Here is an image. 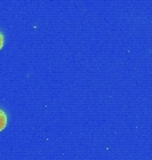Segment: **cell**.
Instances as JSON below:
<instances>
[{
    "instance_id": "obj_1",
    "label": "cell",
    "mask_w": 152,
    "mask_h": 160,
    "mask_svg": "<svg viewBox=\"0 0 152 160\" xmlns=\"http://www.w3.org/2000/svg\"><path fill=\"white\" fill-rule=\"evenodd\" d=\"M6 126H7V116H6V113L0 109V131H3V129L6 128Z\"/></svg>"
},
{
    "instance_id": "obj_2",
    "label": "cell",
    "mask_w": 152,
    "mask_h": 160,
    "mask_svg": "<svg viewBox=\"0 0 152 160\" xmlns=\"http://www.w3.org/2000/svg\"><path fill=\"white\" fill-rule=\"evenodd\" d=\"M3 44H4V38H3V35L2 32H0V49L3 48Z\"/></svg>"
}]
</instances>
